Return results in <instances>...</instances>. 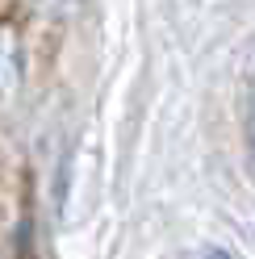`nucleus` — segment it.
<instances>
[{"mask_svg": "<svg viewBox=\"0 0 255 259\" xmlns=\"http://www.w3.org/2000/svg\"><path fill=\"white\" fill-rule=\"evenodd\" d=\"M21 79V29L13 17H0V105L13 96Z\"/></svg>", "mask_w": 255, "mask_h": 259, "instance_id": "1", "label": "nucleus"}, {"mask_svg": "<svg viewBox=\"0 0 255 259\" xmlns=\"http://www.w3.org/2000/svg\"><path fill=\"white\" fill-rule=\"evenodd\" d=\"M247 138H251V163H255V109H251V121H247Z\"/></svg>", "mask_w": 255, "mask_h": 259, "instance_id": "2", "label": "nucleus"}, {"mask_svg": "<svg viewBox=\"0 0 255 259\" xmlns=\"http://www.w3.org/2000/svg\"><path fill=\"white\" fill-rule=\"evenodd\" d=\"M205 259H230L226 251H205Z\"/></svg>", "mask_w": 255, "mask_h": 259, "instance_id": "3", "label": "nucleus"}]
</instances>
